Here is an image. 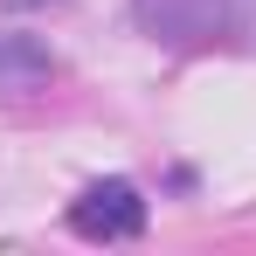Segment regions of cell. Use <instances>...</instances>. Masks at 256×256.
<instances>
[{
	"label": "cell",
	"instance_id": "6da1fadb",
	"mask_svg": "<svg viewBox=\"0 0 256 256\" xmlns=\"http://www.w3.org/2000/svg\"><path fill=\"white\" fill-rule=\"evenodd\" d=\"M132 21L160 48H208L236 28V0H132Z\"/></svg>",
	"mask_w": 256,
	"mask_h": 256
},
{
	"label": "cell",
	"instance_id": "7a4b0ae2",
	"mask_svg": "<svg viewBox=\"0 0 256 256\" xmlns=\"http://www.w3.org/2000/svg\"><path fill=\"white\" fill-rule=\"evenodd\" d=\"M146 214L152 208H146V194L132 180H90L70 201V228L84 242H132V236H146Z\"/></svg>",
	"mask_w": 256,
	"mask_h": 256
},
{
	"label": "cell",
	"instance_id": "3957f363",
	"mask_svg": "<svg viewBox=\"0 0 256 256\" xmlns=\"http://www.w3.org/2000/svg\"><path fill=\"white\" fill-rule=\"evenodd\" d=\"M56 84V48L42 35H0V104H28Z\"/></svg>",
	"mask_w": 256,
	"mask_h": 256
},
{
	"label": "cell",
	"instance_id": "277c9868",
	"mask_svg": "<svg viewBox=\"0 0 256 256\" xmlns=\"http://www.w3.org/2000/svg\"><path fill=\"white\" fill-rule=\"evenodd\" d=\"M7 14H35V7H48V0H0Z\"/></svg>",
	"mask_w": 256,
	"mask_h": 256
}]
</instances>
